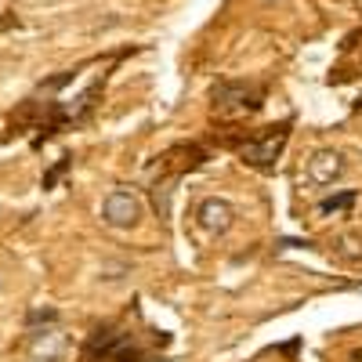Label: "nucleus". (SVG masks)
I'll return each mask as SVG.
<instances>
[{"label": "nucleus", "instance_id": "6e6552de", "mask_svg": "<svg viewBox=\"0 0 362 362\" xmlns=\"http://www.w3.org/2000/svg\"><path fill=\"white\" fill-rule=\"evenodd\" d=\"M351 358H355V362H362V351H355V355H351Z\"/></svg>", "mask_w": 362, "mask_h": 362}, {"label": "nucleus", "instance_id": "20e7f679", "mask_svg": "<svg viewBox=\"0 0 362 362\" xmlns=\"http://www.w3.org/2000/svg\"><path fill=\"white\" fill-rule=\"evenodd\" d=\"M261 87L257 83H221L214 90V102L221 109H257L261 102Z\"/></svg>", "mask_w": 362, "mask_h": 362}, {"label": "nucleus", "instance_id": "7ed1b4c3", "mask_svg": "<svg viewBox=\"0 0 362 362\" xmlns=\"http://www.w3.org/2000/svg\"><path fill=\"white\" fill-rule=\"evenodd\" d=\"M196 218H199V225H203L206 232H214V235H218V232H228V228H232V221H235V206H232L228 199L210 196V199L199 203Z\"/></svg>", "mask_w": 362, "mask_h": 362}, {"label": "nucleus", "instance_id": "39448f33", "mask_svg": "<svg viewBox=\"0 0 362 362\" xmlns=\"http://www.w3.org/2000/svg\"><path fill=\"white\" fill-rule=\"evenodd\" d=\"M344 174V156L334 153V148H319V153L308 160V177L315 185H334V181Z\"/></svg>", "mask_w": 362, "mask_h": 362}, {"label": "nucleus", "instance_id": "423d86ee", "mask_svg": "<svg viewBox=\"0 0 362 362\" xmlns=\"http://www.w3.org/2000/svg\"><path fill=\"white\" fill-rule=\"evenodd\" d=\"M66 351V337L58 334V329H40V334L33 337V344H29V355H33L37 362H58Z\"/></svg>", "mask_w": 362, "mask_h": 362}, {"label": "nucleus", "instance_id": "0eeeda50", "mask_svg": "<svg viewBox=\"0 0 362 362\" xmlns=\"http://www.w3.org/2000/svg\"><path fill=\"white\" fill-rule=\"evenodd\" d=\"M351 203H355V192H341V196L322 199V203H319V210H322V214H337V210H348Z\"/></svg>", "mask_w": 362, "mask_h": 362}, {"label": "nucleus", "instance_id": "f257e3e1", "mask_svg": "<svg viewBox=\"0 0 362 362\" xmlns=\"http://www.w3.org/2000/svg\"><path fill=\"white\" fill-rule=\"evenodd\" d=\"M138 214H141V203H138V196H134V192L116 189V192H109V196H105V206H102L105 225H112V228H127V225H134V221H138Z\"/></svg>", "mask_w": 362, "mask_h": 362}, {"label": "nucleus", "instance_id": "f03ea898", "mask_svg": "<svg viewBox=\"0 0 362 362\" xmlns=\"http://www.w3.org/2000/svg\"><path fill=\"white\" fill-rule=\"evenodd\" d=\"M283 145H286V127H279V131H268L261 141H247V145H243V156H247L254 167L268 170L272 163H276V156L283 153Z\"/></svg>", "mask_w": 362, "mask_h": 362}]
</instances>
